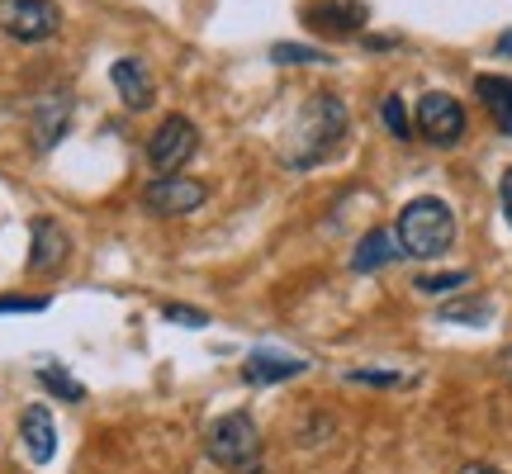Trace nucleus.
I'll return each instance as SVG.
<instances>
[{"instance_id": "nucleus-1", "label": "nucleus", "mask_w": 512, "mask_h": 474, "mask_svg": "<svg viewBox=\"0 0 512 474\" xmlns=\"http://www.w3.org/2000/svg\"><path fill=\"white\" fill-rule=\"evenodd\" d=\"M347 105L337 100V95H313L309 105L299 110L294 119L290 138H285V152H280V162L294 166V171H309V166H323L337 152V147L347 143Z\"/></svg>"}, {"instance_id": "nucleus-2", "label": "nucleus", "mask_w": 512, "mask_h": 474, "mask_svg": "<svg viewBox=\"0 0 512 474\" xmlns=\"http://www.w3.org/2000/svg\"><path fill=\"white\" fill-rule=\"evenodd\" d=\"M394 237H399L403 256H441L451 252V242H456V214H451V204L422 195V200L403 204Z\"/></svg>"}, {"instance_id": "nucleus-3", "label": "nucleus", "mask_w": 512, "mask_h": 474, "mask_svg": "<svg viewBox=\"0 0 512 474\" xmlns=\"http://www.w3.org/2000/svg\"><path fill=\"white\" fill-rule=\"evenodd\" d=\"M204 451L214 465L233 474H261V432H256V422L247 413H228L209 427V441H204Z\"/></svg>"}, {"instance_id": "nucleus-4", "label": "nucleus", "mask_w": 512, "mask_h": 474, "mask_svg": "<svg viewBox=\"0 0 512 474\" xmlns=\"http://www.w3.org/2000/svg\"><path fill=\"white\" fill-rule=\"evenodd\" d=\"M195 152H200V128L190 124L185 114H166L162 124L152 128V138H147V162H152L157 176L185 171Z\"/></svg>"}, {"instance_id": "nucleus-5", "label": "nucleus", "mask_w": 512, "mask_h": 474, "mask_svg": "<svg viewBox=\"0 0 512 474\" xmlns=\"http://www.w3.org/2000/svg\"><path fill=\"white\" fill-rule=\"evenodd\" d=\"M0 29L15 43H48L62 29V10L53 0H0Z\"/></svg>"}, {"instance_id": "nucleus-6", "label": "nucleus", "mask_w": 512, "mask_h": 474, "mask_svg": "<svg viewBox=\"0 0 512 474\" xmlns=\"http://www.w3.org/2000/svg\"><path fill=\"white\" fill-rule=\"evenodd\" d=\"M413 128H418L432 147H456L460 138H465L470 119H465V105H460L456 95L432 91V95H422L418 100V119H413Z\"/></svg>"}, {"instance_id": "nucleus-7", "label": "nucleus", "mask_w": 512, "mask_h": 474, "mask_svg": "<svg viewBox=\"0 0 512 474\" xmlns=\"http://www.w3.org/2000/svg\"><path fill=\"white\" fill-rule=\"evenodd\" d=\"M209 200V190H204V181H195V176H157V181L143 190V204L157 214V219H181V214H195L200 204Z\"/></svg>"}, {"instance_id": "nucleus-8", "label": "nucleus", "mask_w": 512, "mask_h": 474, "mask_svg": "<svg viewBox=\"0 0 512 474\" xmlns=\"http://www.w3.org/2000/svg\"><path fill=\"white\" fill-rule=\"evenodd\" d=\"M67 256H72V237H67V228H62L57 219H48V214H38V219L29 223V271L57 275L62 266H67Z\"/></svg>"}, {"instance_id": "nucleus-9", "label": "nucleus", "mask_w": 512, "mask_h": 474, "mask_svg": "<svg viewBox=\"0 0 512 474\" xmlns=\"http://www.w3.org/2000/svg\"><path fill=\"white\" fill-rule=\"evenodd\" d=\"M304 24L313 34L351 38L356 29H366V5L361 0H313V5H304Z\"/></svg>"}, {"instance_id": "nucleus-10", "label": "nucleus", "mask_w": 512, "mask_h": 474, "mask_svg": "<svg viewBox=\"0 0 512 474\" xmlns=\"http://www.w3.org/2000/svg\"><path fill=\"white\" fill-rule=\"evenodd\" d=\"M29 128H34V143L38 152H48V147H57L62 138H67V128H72V95H43L34 110H29Z\"/></svg>"}, {"instance_id": "nucleus-11", "label": "nucleus", "mask_w": 512, "mask_h": 474, "mask_svg": "<svg viewBox=\"0 0 512 474\" xmlns=\"http://www.w3.org/2000/svg\"><path fill=\"white\" fill-rule=\"evenodd\" d=\"M110 81H114V91H119V100H124L133 114L152 110V100H157V86H152V72H147L138 57H119V62L110 67Z\"/></svg>"}, {"instance_id": "nucleus-12", "label": "nucleus", "mask_w": 512, "mask_h": 474, "mask_svg": "<svg viewBox=\"0 0 512 474\" xmlns=\"http://www.w3.org/2000/svg\"><path fill=\"white\" fill-rule=\"evenodd\" d=\"M19 437H24V451L34 465H48L57 456V427H53V413L43 403H29L24 418H19Z\"/></svg>"}, {"instance_id": "nucleus-13", "label": "nucleus", "mask_w": 512, "mask_h": 474, "mask_svg": "<svg viewBox=\"0 0 512 474\" xmlns=\"http://www.w3.org/2000/svg\"><path fill=\"white\" fill-rule=\"evenodd\" d=\"M309 361L304 356H280V351H252L247 365H242V380L247 384H280V380H294L304 375Z\"/></svg>"}, {"instance_id": "nucleus-14", "label": "nucleus", "mask_w": 512, "mask_h": 474, "mask_svg": "<svg viewBox=\"0 0 512 474\" xmlns=\"http://www.w3.org/2000/svg\"><path fill=\"white\" fill-rule=\"evenodd\" d=\"M399 256H403L399 237L389 233V228H370V233L356 242V252H351V271H361V275L384 271V266H389V261H399Z\"/></svg>"}, {"instance_id": "nucleus-15", "label": "nucleus", "mask_w": 512, "mask_h": 474, "mask_svg": "<svg viewBox=\"0 0 512 474\" xmlns=\"http://www.w3.org/2000/svg\"><path fill=\"white\" fill-rule=\"evenodd\" d=\"M475 95L484 100V110L498 124V133H512V81L508 76H479Z\"/></svg>"}, {"instance_id": "nucleus-16", "label": "nucleus", "mask_w": 512, "mask_h": 474, "mask_svg": "<svg viewBox=\"0 0 512 474\" xmlns=\"http://www.w3.org/2000/svg\"><path fill=\"white\" fill-rule=\"evenodd\" d=\"M38 384H43L48 394H57V399H67V403H81V399H86V389H81V384H76L72 375L62 370V365H43V370H38Z\"/></svg>"}, {"instance_id": "nucleus-17", "label": "nucleus", "mask_w": 512, "mask_h": 474, "mask_svg": "<svg viewBox=\"0 0 512 474\" xmlns=\"http://www.w3.org/2000/svg\"><path fill=\"white\" fill-rule=\"evenodd\" d=\"M271 62H280V67H290V62L323 67V62H328V53H323V48H304V43H275V48H271Z\"/></svg>"}, {"instance_id": "nucleus-18", "label": "nucleus", "mask_w": 512, "mask_h": 474, "mask_svg": "<svg viewBox=\"0 0 512 474\" xmlns=\"http://www.w3.org/2000/svg\"><path fill=\"white\" fill-rule=\"evenodd\" d=\"M470 285V271H441V275H418V294H451Z\"/></svg>"}, {"instance_id": "nucleus-19", "label": "nucleus", "mask_w": 512, "mask_h": 474, "mask_svg": "<svg viewBox=\"0 0 512 474\" xmlns=\"http://www.w3.org/2000/svg\"><path fill=\"white\" fill-rule=\"evenodd\" d=\"M380 119L389 124V133H394V138H403V143L413 138V124H408V110H403V100H399V95H384Z\"/></svg>"}, {"instance_id": "nucleus-20", "label": "nucleus", "mask_w": 512, "mask_h": 474, "mask_svg": "<svg viewBox=\"0 0 512 474\" xmlns=\"http://www.w3.org/2000/svg\"><path fill=\"white\" fill-rule=\"evenodd\" d=\"M441 318L446 323H489V304H446Z\"/></svg>"}, {"instance_id": "nucleus-21", "label": "nucleus", "mask_w": 512, "mask_h": 474, "mask_svg": "<svg viewBox=\"0 0 512 474\" xmlns=\"http://www.w3.org/2000/svg\"><path fill=\"white\" fill-rule=\"evenodd\" d=\"M162 318H166V323H185V328H204V323H209V313L190 309V304H166Z\"/></svg>"}, {"instance_id": "nucleus-22", "label": "nucleus", "mask_w": 512, "mask_h": 474, "mask_svg": "<svg viewBox=\"0 0 512 474\" xmlns=\"http://www.w3.org/2000/svg\"><path fill=\"white\" fill-rule=\"evenodd\" d=\"M43 299H0V313H38Z\"/></svg>"}, {"instance_id": "nucleus-23", "label": "nucleus", "mask_w": 512, "mask_h": 474, "mask_svg": "<svg viewBox=\"0 0 512 474\" xmlns=\"http://www.w3.org/2000/svg\"><path fill=\"white\" fill-rule=\"evenodd\" d=\"M498 200H503V219L512 223V171L503 176V185H498Z\"/></svg>"}, {"instance_id": "nucleus-24", "label": "nucleus", "mask_w": 512, "mask_h": 474, "mask_svg": "<svg viewBox=\"0 0 512 474\" xmlns=\"http://www.w3.org/2000/svg\"><path fill=\"white\" fill-rule=\"evenodd\" d=\"M498 370H503V380H508V384H512V347H508V351H503V356H498Z\"/></svg>"}, {"instance_id": "nucleus-25", "label": "nucleus", "mask_w": 512, "mask_h": 474, "mask_svg": "<svg viewBox=\"0 0 512 474\" xmlns=\"http://www.w3.org/2000/svg\"><path fill=\"white\" fill-rule=\"evenodd\" d=\"M456 474H503V470H494V465H460Z\"/></svg>"}, {"instance_id": "nucleus-26", "label": "nucleus", "mask_w": 512, "mask_h": 474, "mask_svg": "<svg viewBox=\"0 0 512 474\" xmlns=\"http://www.w3.org/2000/svg\"><path fill=\"white\" fill-rule=\"evenodd\" d=\"M498 53H503V57H512V29H508V34H503V38H498Z\"/></svg>"}]
</instances>
